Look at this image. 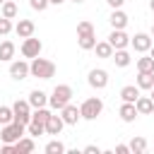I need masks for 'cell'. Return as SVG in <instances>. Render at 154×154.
I'll return each instance as SVG.
<instances>
[{
  "label": "cell",
  "mask_w": 154,
  "mask_h": 154,
  "mask_svg": "<svg viewBox=\"0 0 154 154\" xmlns=\"http://www.w3.org/2000/svg\"><path fill=\"white\" fill-rule=\"evenodd\" d=\"M29 75L31 77H38V79H51V77H55V63L36 55L29 63Z\"/></svg>",
  "instance_id": "obj_1"
},
{
  "label": "cell",
  "mask_w": 154,
  "mask_h": 154,
  "mask_svg": "<svg viewBox=\"0 0 154 154\" xmlns=\"http://www.w3.org/2000/svg\"><path fill=\"white\" fill-rule=\"evenodd\" d=\"M70 99H72V87L70 84H58L51 91V96H48V106L55 108V111H60L65 103H70Z\"/></svg>",
  "instance_id": "obj_2"
},
{
  "label": "cell",
  "mask_w": 154,
  "mask_h": 154,
  "mask_svg": "<svg viewBox=\"0 0 154 154\" xmlns=\"http://www.w3.org/2000/svg\"><path fill=\"white\" fill-rule=\"evenodd\" d=\"M101 111H103V101L99 96H91V99L82 101V106H79V116L84 120H96L101 116Z\"/></svg>",
  "instance_id": "obj_3"
},
{
  "label": "cell",
  "mask_w": 154,
  "mask_h": 154,
  "mask_svg": "<svg viewBox=\"0 0 154 154\" xmlns=\"http://www.w3.org/2000/svg\"><path fill=\"white\" fill-rule=\"evenodd\" d=\"M24 130H26V125L24 123H19V120H12V123H7V125H2V130H0V140L2 142H10V144H14L22 135H24Z\"/></svg>",
  "instance_id": "obj_4"
},
{
  "label": "cell",
  "mask_w": 154,
  "mask_h": 154,
  "mask_svg": "<svg viewBox=\"0 0 154 154\" xmlns=\"http://www.w3.org/2000/svg\"><path fill=\"white\" fill-rule=\"evenodd\" d=\"M31 111H34V108L29 106V101H26V99H17V101H14V106H12L14 120H19V123H24V125L31 120Z\"/></svg>",
  "instance_id": "obj_5"
},
{
  "label": "cell",
  "mask_w": 154,
  "mask_h": 154,
  "mask_svg": "<svg viewBox=\"0 0 154 154\" xmlns=\"http://www.w3.org/2000/svg\"><path fill=\"white\" fill-rule=\"evenodd\" d=\"M41 48H43V43H41L38 38H34V36H26V38L22 41V55H24V58H36V55H41Z\"/></svg>",
  "instance_id": "obj_6"
},
{
  "label": "cell",
  "mask_w": 154,
  "mask_h": 154,
  "mask_svg": "<svg viewBox=\"0 0 154 154\" xmlns=\"http://www.w3.org/2000/svg\"><path fill=\"white\" fill-rule=\"evenodd\" d=\"M87 82H89V87H94V89H106V84H108V72L106 70H89V75H87Z\"/></svg>",
  "instance_id": "obj_7"
},
{
  "label": "cell",
  "mask_w": 154,
  "mask_h": 154,
  "mask_svg": "<svg viewBox=\"0 0 154 154\" xmlns=\"http://www.w3.org/2000/svg\"><path fill=\"white\" fill-rule=\"evenodd\" d=\"M130 46H132L137 53H149V48H152V34H144V31L135 34V36L130 38Z\"/></svg>",
  "instance_id": "obj_8"
},
{
  "label": "cell",
  "mask_w": 154,
  "mask_h": 154,
  "mask_svg": "<svg viewBox=\"0 0 154 154\" xmlns=\"http://www.w3.org/2000/svg\"><path fill=\"white\" fill-rule=\"evenodd\" d=\"M108 43L113 46V51H118V48H128V46H130V36L125 34V29H113L111 36H108Z\"/></svg>",
  "instance_id": "obj_9"
},
{
  "label": "cell",
  "mask_w": 154,
  "mask_h": 154,
  "mask_svg": "<svg viewBox=\"0 0 154 154\" xmlns=\"http://www.w3.org/2000/svg\"><path fill=\"white\" fill-rule=\"evenodd\" d=\"M60 118H63V123H65V125H77L82 116H79V108H77V106L65 103V106L60 108Z\"/></svg>",
  "instance_id": "obj_10"
},
{
  "label": "cell",
  "mask_w": 154,
  "mask_h": 154,
  "mask_svg": "<svg viewBox=\"0 0 154 154\" xmlns=\"http://www.w3.org/2000/svg\"><path fill=\"white\" fill-rule=\"evenodd\" d=\"M10 77L12 79H26L29 77V63H24V60L10 63Z\"/></svg>",
  "instance_id": "obj_11"
},
{
  "label": "cell",
  "mask_w": 154,
  "mask_h": 154,
  "mask_svg": "<svg viewBox=\"0 0 154 154\" xmlns=\"http://www.w3.org/2000/svg\"><path fill=\"white\" fill-rule=\"evenodd\" d=\"M118 116H120L123 123H135V118H137V108H135V103L123 101V106L118 108Z\"/></svg>",
  "instance_id": "obj_12"
},
{
  "label": "cell",
  "mask_w": 154,
  "mask_h": 154,
  "mask_svg": "<svg viewBox=\"0 0 154 154\" xmlns=\"http://www.w3.org/2000/svg\"><path fill=\"white\" fill-rule=\"evenodd\" d=\"M63 128H65V123H63L60 116H53V113H51V116L46 118V132H48V135H60Z\"/></svg>",
  "instance_id": "obj_13"
},
{
  "label": "cell",
  "mask_w": 154,
  "mask_h": 154,
  "mask_svg": "<svg viewBox=\"0 0 154 154\" xmlns=\"http://www.w3.org/2000/svg\"><path fill=\"white\" fill-rule=\"evenodd\" d=\"M135 108H137V116H149L152 111H154V101H152V96H137V101H135Z\"/></svg>",
  "instance_id": "obj_14"
},
{
  "label": "cell",
  "mask_w": 154,
  "mask_h": 154,
  "mask_svg": "<svg viewBox=\"0 0 154 154\" xmlns=\"http://www.w3.org/2000/svg\"><path fill=\"white\" fill-rule=\"evenodd\" d=\"M14 31H17V36H19V38H26V36H34L36 26H34V22H31V19H19V22H17V26H14Z\"/></svg>",
  "instance_id": "obj_15"
},
{
  "label": "cell",
  "mask_w": 154,
  "mask_h": 154,
  "mask_svg": "<svg viewBox=\"0 0 154 154\" xmlns=\"http://www.w3.org/2000/svg\"><path fill=\"white\" fill-rule=\"evenodd\" d=\"M26 101H29L31 108H43V106H48V96H46V91H41V89H34Z\"/></svg>",
  "instance_id": "obj_16"
},
{
  "label": "cell",
  "mask_w": 154,
  "mask_h": 154,
  "mask_svg": "<svg viewBox=\"0 0 154 154\" xmlns=\"http://www.w3.org/2000/svg\"><path fill=\"white\" fill-rule=\"evenodd\" d=\"M108 22H111V26H113V29H125V26H128V14L118 7V10H113V12H111Z\"/></svg>",
  "instance_id": "obj_17"
},
{
  "label": "cell",
  "mask_w": 154,
  "mask_h": 154,
  "mask_svg": "<svg viewBox=\"0 0 154 154\" xmlns=\"http://www.w3.org/2000/svg\"><path fill=\"white\" fill-rule=\"evenodd\" d=\"M140 91H142V89H140L137 84H128V87H123V89H120V99H123V101L135 103V101H137V96H140Z\"/></svg>",
  "instance_id": "obj_18"
},
{
  "label": "cell",
  "mask_w": 154,
  "mask_h": 154,
  "mask_svg": "<svg viewBox=\"0 0 154 154\" xmlns=\"http://www.w3.org/2000/svg\"><path fill=\"white\" fill-rule=\"evenodd\" d=\"M14 149H17V154H22V152H34L36 149V142H34V137L29 135V137H19L17 142H14Z\"/></svg>",
  "instance_id": "obj_19"
},
{
  "label": "cell",
  "mask_w": 154,
  "mask_h": 154,
  "mask_svg": "<svg viewBox=\"0 0 154 154\" xmlns=\"http://www.w3.org/2000/svg\"><path fill=\"white\" fill-rule=\"evenodd\" d=\"M77 43H79L82 51H91V48L96 46V34H94V31H91V34H82V36H77Z\"/></svg>",
  "instance_id": "obj_20"
},
{
  "label": "cell",
  "mask_w": 154,
  "mask_h": 154,
  "mask_svg": "<svg viewBox=\"0 0 154 154\" xmlns=\"http://www.w3.org/2000/svg\"><path fill=\"white\" fill-rule=\"evenodd\" d=\"M111 58L116 60V65H118V67H128V65H130V60H132V58H130V53H128L125 48L113 51V55H111Z\"/></svg>",
  "instance_id": "obj_21"
},
{
  "label": "cell",
  "mask_w": 154,
  "mask_h": 154,
  "mask_svg": "<svg viewBox=\"0 0 154 154\" xmlns=\"http://www.w3.org/2000/svg\"><path fill=\"white\" fill-rule=\"evenodd\" d=\"M14 51H17V48H14L12 41H2V43H0V60L10 63V60L14 58Z\"/></svg>",
  "instance_id": "obj_22"
},
{
  "label": "cell",
  "mask_w": 154,
  "mask_h": 154,
  "mask_svg": "<svg viewBox=\"0 0 154 154\" xmlns=\"http://www.w3.org/2000/svg\"><path fill=\"white\" fill-rule=\"evenodd\" d=\"M91 51H96L99 58H111V55H113V46H111L108 41H96V46H94Z\"/></svg>",
  "instance_id": "obj_23"
},
{
  "label": "cell",
  "mask_w": 154,
  "mask_h": 154,
  "mask_svg": "<svg viewBox=\"0 0 154 154\" xmlns=\"http://www.w3.org/2000/svg\"><path fill=\"white\" fill-rule=\"evenodd\" d=\"M137 87L140 89H152L154 87V72H137Z\"/></svg>",
  "instance_id": "obj_24"
},
{
  "label": "cell",
  "mask_w": 154,
  "mask_h": 154,
  "mask_svg": "<svg viewBox=\"0 0 154 154\" xmlns=\"http://www.w3.org/2000/svg\"><path fill=\"white\" fill-rule=\"evenodd\" d=\"M137 72H154V58L152 55L137 58Z\"/></svg>",
  "instance_id": "obj_25"
},
{
  "label": "cell",
  "mask_w": 154,
  "mask_h": 154,
  "mask_svg": "<svg viewBox=\"0 0 154 154\" xmlns=\"http://www.w3.org/2000/svg\"><path fill=\"white\" fill-rule=\"evenodd\" d=\"M128 147H130V152H135V154H144V152H147V140H144V137H132V142H130Z\"/></svg>",
  "instance_id": "obj_26"
},
{
  "label": "cell",
  "mask_w": 154,
  "mask_h": 154,
  "mask_svg": "<svg viewBox=\"0 0 154 154\" xmlns=\"http://www.w3.org/2000/svg\"><path fill=\"white\" fill-rule=\"evenodd\" d=\"M26 132H29L31 137H38V135L46 132V125H43V123H36V120H29V123H26Z\"/></svg>",
  "instance_id": "obj_27"
},
{
  "label": "cell",
  "mask_w": 154,
  "mask_h": 154,
  "mask_svg": "<svg viewBox=\"0 0 154 154\" xmlns=\"http://www.w3.org/2000/svg\"><path fill=\"white\" fill-rule=\"evenodd\" d=\"M43 152H46V154H63V152H65V144H63L60 140H51V142L43 147Z\"/></svg>",
  "instance_id": "obj_28"
},
{
  "label": "cell",
  "mask_w": 154,
  "mask_h": 154,
  "mask_svg": "<svg viewBox=\"0 0 154 154\" xmlns=\"http://www.w3.org/2000/svg\"><path fill=\"white\" fill-rule=\"evenodd\" d=\"M0 12H2V17H7V19H14V17H17V5H14L12 0H5Z\"/></svg>",
  "instance_id": "obj_29"
},
{
  "label": "cell",
  "mask_w": 154,
  "mask_h": 154,
  "mask_svg": "<svg viewBox=\"0 0 154 154\" xmlns=\"http://www.w3.org/2000/svg\"><path fill=\"white\" fill-rule=\"evenodd\" d=\"M14 120V113H12V106H0V125H7Z\"/></svg>",
  "instance_id": "obj_30"
},
{
  "label": "cell",
  "mask_w": 154,
  "mask_h": 154,
  "mask_svg": "<svg viewBox=\"0 0 154 154\" xmlns=\"http://www.w3.org/2000/svg\"><path fill=\"white\" fill-rule=\"evenodd\" d=\"M91 31H94V24H91V22L82 19V22L77 24V36H82V34H91Z\"/></svg>",
  "instance_id": "obj_31"
},
{
  "label": "cell",
  "mask_w": 154,
  "mask_h": 154,
  "mask_svg": "<svg viewBox=\"0 0 154 154\" xmlns=\"http://www.w3.org/2000/svg\"><path fill=\"white\" fill-rule=\"evenodd\" d=\"M12 31V19H7V17H0V36H7Z\"/></svg>",
  "instance_id": "obj_32"
},
{
  "label": "cell",
  "mask_w": 154,
  "mask_h": 154,
  "mask_svg": "<svg viewBox=\"0 0 154 154\" xmlns=\"http://www.w3.org/2000/svg\"><path fill=\"white\" fill-rule=\"evenodd\" d=\"M29 5H31V10H36V12H43V10L48 7V0H29Z\"/></svg>",
  "instance_id": "obj_33"
},
{
  "label": "cell",
  "mask_w": 154,
  "mask_h": 154,
  "mask_svg": "<svg viewBox=\"0 0 154 154\" xmlns=\"http://www.w3.org/2000/svg\"><path fill=\"white\" fill-rule=\"evenodd\" d=\"M84 154H101V149L96 144H89V147H84Z\"/></svg>",
  "instance_id": "obj_34"
},
{
  "label": "cell",
  "mask_w": 154,
  "mask_h": 154,
  "mask_svg": "<svg viewBox=\"0 0 154 154\" xmlns=\"http://www.w3.org/2000/svg\"><path fill=\"white\" fill-rule=\"evenodd\" d=\"M106 2H108L113 10H118V7H123V2H125V0H106Z\"/></svg>",
  "instance_id": "obj_35"
},
{
  "label": "cell",
  "mask_w": 154,
  "mask_h": 154,
  "mask_svg": "<svg viewBox=\"0 0 154 154\" xmlns=\"http://www.w3.org/2000/svg\"><path fill=\"white\" fill-rule=\"evenodd\" d=\"M116 152H118V154H128V152H130V147H128V144H118V147H116Z\"/></svg>",
  "instance_id": "obj_36"
},
{
  "label": "cell",
  "mask_w": 154,
  "mask_h": 154,
  "mask_svg": "<svg viewBox=\"0 0 154 154\" xmlns=\"http://www.w3.org/2000/svg\"><path fill=\"white\" fill-rule=\"evenodd\" d=\"M65 0H48V5H63Z\"/></svg>",
  "instance_id": "obj_37"
},
{
  "label": "cell",
  "mask_w": 154,
  "mask_h": 154,
  "mask_svg": "<svg viewBox=\"0 0 154 154\" xmlns=\"http://www.w3.org/2000/svg\"><path fill=\"white\" fill-rule=\"evenodd\" d=\"M149 10H152V12H154V0H149Z\"/></svg>",
  "instance_id": "obj_38"
},
{
  "label": "cell",
  "mask_w": 154,
  "mask_h": 154,
  "mask_svg": "<svg viewBox=\"0 0 154 154\" xmlns=\"http://www.w3.org/2000/svg\"><path fill=\"white\" fill-rule=\"evenodd\" d=\"M149 55H152V58H154V46H152V48H149Z\"/></svg>",
  "instance_id": "obj_39"
},
{
  "label": "cell",
  "mask_w": 154,
  "mask_h": 154,
  "mask_svg": "<svg viewBox=\"0 0 154 154\" xmlns=\"http://www.w3.org/2000/svg\"><path fill=\"white\" fill-rule=\"evenodd\" d=\"M152 101H154V87H152Z\"/></svg>",
  "instance_id": "obj_40"
},
{
  "label": "cell",
  "mask_w": 154,
  "mask_h": 154,
  "mask_svg": "<svg viewBox=\"0 0 154 154\" xmlns=\"http://www.w3.org/2000/svg\"><path fill=\"white\" fill-rule=\"evenodd\" d=\"M152 36H154V24H152Z\"/></svg>",
  "instance_id": "obj_41"
},
{
  "label": "cell",
  "mask_w": 154,
  "mask_h": 154,
  "mask_svg": "<svg viewBox=\"0 0 154 154\" xmlns=\"http://www.w3.org/2000/svg\"><path fill=\"white\" fill-rule=\"evenodd\" d=\"M72 2H84V0H72Z\"/></svg>",
  "instance_id": "obj_42"
},
{
  "label": "cell",
  "mask_w": 154,
  "mask_h": 154,
  "mask_svg": "<svg viewBox=\"0 0 154 154\" xmlns=\"http://www.w3.org/2000/svg\"><path fill=\"white\" fill-rule=\"evenodd\" d=\"M2 2H5V0H0V5H2Z\"/></svg>",
  "instance_id": "obj_43"
}]
</instances>
